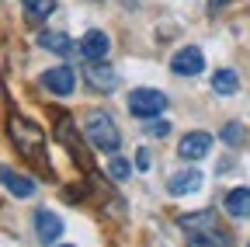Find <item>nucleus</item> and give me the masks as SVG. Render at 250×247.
<instances>
[{"mask_svg": "<svg viewBox=\"0 0 250 247\" xmlns=\"http://www.w3.org/2000/svg\"><path fill=\"white\" fill-rule=\"evenodd\" d=\"M177 153H181V160H188V164H198V160H205L208 153H212V133H205V129L188 133V136L177 143Z\"/></svg>", "mask_w": 250, "mask_h": 247, "instance_id": "nucleus-4", "label": "nucleus"}, {"mask_svg": "<svg viewBox=\"0 0 250 247\" xmlns=\"http://www.w3.org/2000/svg\"><path fill=\"white\" fill-rule=\"evenodd\" d=\"M87 84L94 90H101V94H111V90L118 87V73L108 67V63H90L87 67Z\"/></svg>", "mask_w": 250, "mask_h": 247, "instance_id": "nucleus-10", "label": "nucleus"}, {"mask_svg": "<svg viewBox=\"0 0 250 247\" xmlns=\"http://www.w3.org/2000/svg\"><path fill=\"white\" fill-rule=\"evenodd\" d=\"M202 70H205V56L198 45H184L170 56V73H177V77H198Z\"/></svg>", "mask_w": 250, "mask_h": 247, "instance_id": "nucleus-5", "label": "nucleus"}, {"mask_svg": "<svg viewBox=\"0 0 250 247\" xmlns=\"http://www.w3.org/2000/svg\"><path fill=\"white\" fill-rule=\"evenodd\" d=\"M167 94L164 90H156V87H136V90H129V115H136V118H156V115H164L167 112Z\"/></svg>", "mask_w": 250, "mask_h": 247, "instance_id": "nucleus-3", "label": "nucleus"}, {"mask_svg": "<svg viewBox=\"0 0 250 247\" xmlns=\"http://www.w3.org/2000/svg\"><path fill=\"white\" fill-rule=\"evenodd\" d=\"M108 52H111V39L101 32V28H90V32L80 39V56L87 63H104Z\"/></svg>", "mask_w": 250, "mask_h": 247, "instance_id": "nucleus-7", "label": "nucleus"}, {"mask_svg": "<svg viewBox=\"0 0 250 247\" xmlns=\"http://www.w3.org/2000/svg\"><path fill=\"white\" fill-rule=\"evenodd\" d=\"M247 247H250V244H247Z\"/></svg>", "mask_w": 250, "mask_h": 247, "instance_id": "nucleus-24", "label": "nucleus"}, {"mask_svg": "<svg viewBox=\"0 0 250 247\" xmlns=\"http://www.w3.org/2000/svg\"><path fill=\"white\" fill-rule=\"evenodd\" d=\"M11 143L18 146V153L24 160L39 164V167H49V153H45V133L28 118H11Z\"/></svg>", "mask_w": 250, "mask_h": 247, "instance_id": "nucleus-1", "label": "nucleus"}, {"mask_svg": "<svg viewBox=\"0 0 250 247\" xmlns=\"http://www.w3.org/2000/svg\"><path fill=\"white\" fill-rule=\"evenodd\" d=\"M42 87L52 90L56 98H70L77 90V70L73 67H52L42 73Z\"/></svg>", "mask_w": 250, "mask_h": 247, "instance_id": "nucleus-6", "label": "nucleus"}, {"mask_svg": "<svg viewBox=\"0 0 250 247\" xmlns=\"http://www.w3.org/2000/svg\"><path fill=\"white\" fill-rule=\"evenodd\" d=\"M39 45L49 49V52H56V56H62V59H70L73 52H80V42H73L70 35H62V32H42Z\"/></svg>", "mask_w": 250, "mask_h": 247, "instance_id": "nucleus-11", "label": "nucleus"}, {"mask_svg": "<svg viewBox=\"0 0 250 247\" xmlns=\"http://www.w3.org/2000/svg\"><path fill=\"white\" fill-rule=\"evenodd\" d=\"M167 133H170V122H167V118H149V122H146V136H149V139H164Z\"/></svg>", "mask_w": 250, "mask_h": 247, "instance_id": "nucleus-20", "label": "nucleus"}, {"mask_svg": "<svg viewBox=\"0 0 250 247\" xmlns=\"http://www.w3.org/2000/svg\"><path fill=\"white\" fill-rule=\"evenodd\" d=\"M219 136H223V143H226V146H243V139H247V129L240 126V122H226Z\"/></svg>", "mask_w": 250, "mask_h": 247, "instance_id": "nucleus-18", "label": "nucleus"}, {"mask_svg": "<svg viewBox=\"0 0 250 247\" xmlns=\"http://www.w3.org/2000/svg\"><path fill=\"white\" fill-rule=\"evenodd\" d=\"M149 164H153V160H149V150H139V153H136V167H139V171H149Z\"/></svg>", "mask_w": 250, "mask_h": 247, "instance_id": "nucleus-21", "label": "nucleus"}, {"mask_svg": "<svg viewBox=\"0 0 250 247\" xmlns=\"http://www.w3.org/2000/svg\"><path fill=\"white\" fill-rule=\"evenodd\" d=\"M83 136L94 150H101V153H118L122 146V133L115 126V118L108 112H90L83 118Z\"/></svg>", "mask_w": 250, "mask_h": 247, "instance_id": "nucleus-2", "label": "nucleus"}, {"mask_svg": "<svg viewBox=\"0 0 250 247\" xmlns=\"http://www.w3.org/2000/svg\"><path fill=\"white\" fill-rule=\"evenodd\" d=\"M21 7H24L28 21H45L56 11V0H21Z\"/></svg>", "mask_w": 250, "mask_h": 247, "instance_id": "nucleus-17", "label": "nucleus"}, {"mask_svg": "<svg viewBox=\"0 0 250 247\" xmlns=\"http://www.w3.org/2000/svg\"><path fill=\"white\" fill-rule=\"evenodd\" d=\"M202 181H205V174L198 167H188V171H181V174H174L167 181V192L170 195H195L202 188Z\"/></svg>", "mask_w": 250, "mask_h": 247, "instance_id": "nucleus-9", "label": "nucleus"}, {"mask_svg": "<svg viewBox=\"0 0 250 247\" xmlns=\"http://www.w3.org/2000/svg\"><path fill=\"white\" fill-rule=\"evenodd\" d=\"M223 209L233 216V220H250V188H229L223 199Z\"/></svg>", "mask_w": 250, "mask_h": 247, "instance_id": "nucleus-13", "label": "nucleus"}, {"mask_svg": "<svg viewBox=\"0 0 250 247\" xmlns=\"http://www.w3.org/2000/svg\"><path fill=\"white\" fill-rule=\"evenodd\" d=\"M177 223H181L188 233H208V230H215V212H212V209H198V212L181 216Z\"/></svg>", "mask_w": 250, "mask_h": 247, "instance_id": "nucleus-14", "label": "nucleus"}, {"mask_svg": "<svg viewBox=\"0 0 250 247\" xmlns=\"http://www.w3.org/2000/svg\"><path fill=\"white\" fill-rule=\"evenodd\" d=\"M188 247H233L229 244V233H219V230H208V233H191Z\"/></svg>", "mask_w": 250, "mask_h": 247, "instance_id": "nucleus-16", "label": "nucleus"}, {"mask_svg": "<svg viewBox=\"0 0 250 247\" xmlns=\"http://www.w3.org/2000/svg\"><path fill=\"white\" fill-rule=\"evenodd\" d=\"M31 223H35V237H39L42 244H49V247L62 237V220H59V216H56L52 209H39Z\"/></svg>", "mask_w": 250, "mask_h": 247, "instance_id": "nucleus-8", "label": "nucleus"}, {"mask_svg": "<svg viewBox=\"0 0 250 247\" xmlns=\"http://www.w3.org/2000/svg\"><path fill=\"white\" fill-rule=\"evenodd\" d=\"M212 90L215 94H236L240 90V73H233V70H215L212 73Z\"/></svg>", "mask_w": 250, "mask_h": 247, "instance_id": "nucleus-15", "label": "nucleus"}, {"mask_svg": "<svg viewBox=\"0 0 250 247\" xmlns=\"http://www.w3.org/2000/svg\"><path fill=\"white\" fill-rule=\"evenodd\" d=\"M223 4H229V0H208V11H219Z\"/></svg>", "mask_w": 250, "mask_h": 247, "instance_id": "nucleus-22", "label": "nucleus"}, {"mask_svg": "<svg viewBox=\"0 0 250 247\" xmlns=\"http://www.w3.org/2000/svg\"><path fill=\"white\" fill-rule=\"evenodd\" d=\"M108 174H111L115 181H125V178L132 174V164L125 160V157H111V164H108Z\"/></svg>", "mask_w": 250, "mask_h": 247, "instance_id": "nucleus-19", "label": "nucleus"}, {"mask_svg": "<svg viewBox=\"0 0 250 247\" xmlns=\"http://www.w3.org/2000/svg\"><path fill=\"white\" fill-rule=\"evenodd\" d=\"M4 184H7V192H11L14 199H31V195L39 192L35 178H28V174H18L14 167H4Z\"/></svg>", "mask_w": 250, "mask_h": 247, "instance_id": "nucleus-12", "label": "nucleus"}, {"mask_svg": "<svg viewBox=\"0 0 250 247\" xmlns=\"http://www.w3.org/2000/svg\"><path fill=\"white\" fill-rule=\"evenodd\" d=\"M52 247H73V244H52Z\"/></svg>", "mask_w": 250, "mask_h": 247, "instance_id": "nucleus-23", "label": "nucleus"}]
</instances>
